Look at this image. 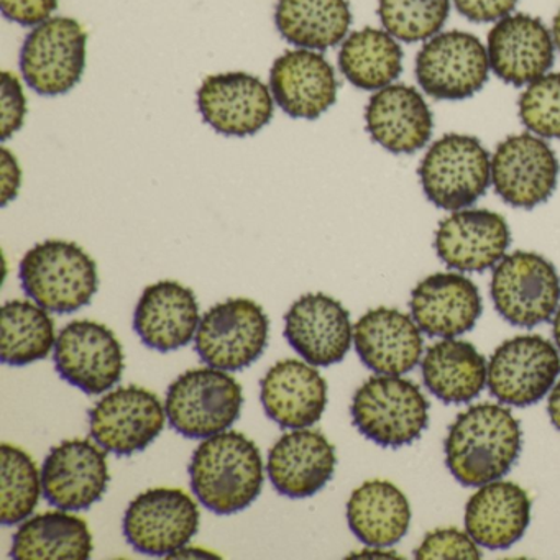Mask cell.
<instances>
[{
  "label": "cell",
  "instance_id": "6da1fadb",
  "mask_svg": "<svg viewBox=\"0 0 560 560\" xmlns=\"http://www.w3.org/2000/svg\"><path fill=\"white\" fill-rule=\"evenodd\" d=\"M523 434L510 409L470 406L455 418L445 438V464L464 487H481L506 475L521 454Z\"/></svg>",
  "mask_w": 560,
  "mask_h": 560
},
{
  "label": "cell",
  "instance_id": "7a4b0ae2",
  "mask_svg": "<svg viewBox=\"0 0 560 560\" xmlns=\"http://www.w3.org/2000/svg\"><path fill=\"white\" fill-rule=\"evenodd\" d=\"M189 477L198 500L212 513L229 516L247 510L260 497L264 458L247 435L224 431L198 445L189 464Z\"/></svg>",
  "mask_w": 560,
  "mask_h": 560
},
{
  "label": "cell",
  "instance_id": "3957f363",
  "mask_svg": "<svg viewBox=\"0 0 560 560\" xmlns=\"http://www.w3.org/2000/svg\"><path fill=\"white\" fill-rule=\"evenodd\" d=\"M19 277L28 298L57 314L77 313L100 290L96 261L74 242L57 238L32 247L22 258Z\"/></svg>",
  "mask_w": 560,
  "mask_h": 560
},
{
  "label": "cell",
  "instance_id": "277c9868",
  "mask_svg": "<svg viewBox=\"0 0 560 560\" xmlns=\"http://www.w3.org/2000/svg\"><path fill=\"white\" fill-rule=\"evenodd\" d=\"M350 412L360 434L382 447L399 448L428 428L429 401L411 380L376 375L357 389Z\"/></svg>",
  "mask_w": 560,
  "mask_h": 560
},
{
  "label": "cell",
  "instance_id": "5b68a950",
  "mask_svg": "<svg viewBox=\"0 0 560 560\" xmlns=\"http://www.w3.org/2000/svg\"><path fill=\"white\" fill-rule=\"evenodd\" d=\"M244 406V389L225 370L192 369L170 385L166 415L178 434L208 439L228 431Z\"/></svg>",
  "mask_w": 560,
  "mask_h": 560
},
{
  "label": "cell",
  "instance_id": "8992f818",
  "mask_svg": "<svg viewBox=\"0 0 560 560\" xmlns=\"http://www.w3.org/2000/svg\"><path fill=\"white\" fill-rule=\"evenodd\" d=\"M419 179L435 208L460 211L487 192L490 153L477 137L447 133L429 147L419 165Z\"/></svg>",
  "mask_w": 560,
  "mask_h": 560
},
{
  "label": "cell",
  "instance_id": "52a82bcc",
  "mask_svg": "<svg viewBox=\"0 0 560 560\" xmlns=\"http://www.w3.org/2000/svg\"><path fill=\"white\" fill-rule=\"evenodd\" d=\"M268 336L270 319L264 307L247 298H232L201 317L195 349L209 366L238 372L260 359Z\"/></svg>",
  "mask_w": 560,
  "mask_h": 560
},
{
  "label": "cell",
  "instance_id": "ba28073f",
  "mask_svg": "<svg viewBox=\"0 0 560 560\" xmlns=\"http://www.w3.org/2000/svg\"><path fill=\"white\" fill-rule=\"evenodd\" d=\"M88 34L71 18H51L37 25L21 50L25 83L45 97L63 96L78 86L86 68Z\"/></svg>",
  "mask_w": 560,
  "mask_h": 560
},
{
  "label": "cell",
  "instance_id": "9c48e42d",
  "mask_svg": "<svg viewBox=\"0 0 560 560\" xmlns=\"http://www.w3.org/2000/svg\"><path fill=\"white\" fill-rule=\"evenodd\" d=\"M491 300L500 316L517 327L539 326L559 310L560 277L534 252H513L494 267Z\"/></svg>",
  "mask_w": 560,
  "mask_h": 560
},
{
  "label": "cell",
  "instance_id": "30bf717a",
  "mask_svg": "<svg viewBox=\"0 0 560 560\" xmlns=\"http://www.w3.org/2000/svg\"><path fill=\"white\" fill-rule=\"evenodd\" d=\"M490 73L488 51L475 35L442 32L429 38L416 58V78L428 96L462 101L475 96Z\"/></svg>",
  "mask_w": 560,
  "mask_h": 560
},
{
  "label": "cell",
  "instance_id": "8fae6325",
  "mask_svg": "<svg viewBox=\"0 0 560 560\" xmlns=\"http://www.w3.org/2000/svg\"><path fill=\"white\" fill-rule=\"evenodd\" d=\"M198 504L179 488L143 491L124 514L127 542L145 556H172L185 547L199 529Z\"/></svg>",
  "mask_w": 560,
  "mask_h": 560
},
{
  "label": "cell",
  "instance_id": "7c38bea8",
  "mask_svg": "<svg viewBox=\"0 0 560 560\" xmlns=\"http://www.w3.org/2000/svg\"><path fill=\"white\" fill-rule=\"evenodd\" d=\"M560 165L542 137L516 133L498 143L491 156V183L506 205L533 209L553 195Z\"/></svg>",
  "mask_w": 560,
  "mask_h": 560
},
{
  "label": "cell",
  "instance_id": "4fadbf2b",
  "mask_svg": "<svg viewBox=\"0 0 560 560\" xmlns=\"http://www.w3.org/2000/svg\"><path fill=\"white\" fill-rule=\"evenodd\" d=\"M58 375L88 395H103L122 378L126 357L116 334L96 320L68 324L55 346Z\"/></svg>",
  "mask_w": 560,
  "mask_h": 560
},
{
  "label": "cell",
  "instance_id": "5bb4252c",
  "mask_svg": "<svg viewBox=\"0 0 560 560\" xmlns=\"http://www.w3.org/2000/svg\"><path fill=\"white\" fill-rule=\"evenodd\" d=\"M560 357L540 336H520L494 350L488 365V388L498 401L526 408L536 405L556 383Z\"/></svg>",
  "mask_w": 560,
  "mask_h": 560
},
{
  "label": "cell",
  "instance_id": "9a60e30c",
  "mask_svg": "<svg viewBox=\"0 0 560 560\" xmlns=\"http://www.w3.org/2000/svg\"><path fill=\"white\" fill-rule=\"evenodd\" d=\"M166 416L155 393L137 385L120 386L91 409V435L104 451L132 455L159 438Z\"/></svg>",
  "mask_w": 560,
  "mask_h": 560
},
{
  "label": "cell",
  "instance_id": "2e32d148",
  "mask_svg": "<svg viewBox=\"0 0 560 560\" xmlns=\"http://www.w3.org/2000/svg\"><path fill=\"white\" fill-rule=\"evenodd\" d=\"M202 120L225 137H252L273 119L270 88L244 71L212 74L198 90Z\"/></svg>",
  "mask_w": 560,
  "mask_h": 560
},
{
  "label": "cell",
  "instance_id": "e0dca14e",
  "mask_svg": "<svg viewBox=\"0 0 560 560\" xmlns=\"http://www.w3.org/2000/svg\"><path fill=\"white\" fill-rule=\"evenodd\" d=\"M107 451L90 439H70L51 448L42 467L48 503L65 511L90 510L109 485Z\"/></svg>",
  "mask_w": 560,
  "mask_h": 560
},
{
  "label": "cell",
  "instance_id": "ac0fdd59",
  "mask_svg": "<svg viewBox=\"0 0 560 560\" xmlns=\"http://www.w3.org/2000/svg\"><path fill=\"white\" fill-rule=\"evenodd\" d=\"M284 337L311 365H336L353 342L349 311L327 294H304L284 316Z\"/></svg>",
  "mask_w": 560,
  "mask_h": 560
},
{
  "label": "cell",
  "instance_id": "d6986e66",
  "mask_svg": "<svg viewBox=\"0 0 560 560\" xmlns=\"http://www.w3.org/2000/svg\"><path fill=\"white\" fill-rule=\"evenodd\" d=\"M490 70L511 86H527L552 68L556 45L540 19L527 14L501 19L488 34Z\"/></svg>",
  "mask_w": 560,
  "mask_h": 560
},
{
  "label": "cell",
  "instance_id": "ffe728a7",
  "mask_svg": "<svg viewBox=\"0 0 560 560\" xmlns=\"http://www.w3.org/2000/svg\"><path fill=\"white\" fill-rule=\"evenodd\" d=\"M511 244L506 219L488 209H460L439 224L435 252L458 271H485L503 260Z\"/></svg>",
  "mask_w": 560,
  "mask_h": 560
},
{
  "label": "cell",
  "instance_id": "44dd1931",
  "mask_svg": "<svg viewBox=\"0 0 560 560\" xmlns=\"http://www.w3.org/2000/svg\"><path fill=\"white\" fill-rule=\"evenodd\" d=\"M278 107L293 119L316 120L337 103L336 71L324 55L306 48L284 51L270 70Z\"/></svg>",
  "mask_w": 560,
  "mask_h": 560
},
{
  "label": "cell",
  "instance_id": "7402d4cb",
  "mask_svg": "<svg viewBox=\"0 0 560 560\" xmlns=\"http://www.w3.org/2000/svg\"><path fill=\"white\" fill-rule=\"evenodd\" d=\"M336 465V448L326 435L304 428L278 439L268 454L267 471L278 493L304 500L329 483Z\"/></svg>",
  "mask_w": 560,
  "mask_h": 560
},
{
  "label": "cell",
  "instance_id": "603a6c76",
  "mask_svg": "<svg viewBox=\"0 0 560 560\" xmlns=\"http://www.w3.org/2000/svg\"><path fill=\"white\" fill-rule=\"evenodd\" d=\"M365 126L373 142L396 155H409L428 145L434 117L418 90L389 84L370 97Z\"/></svg>",
  "mask_w": 560,
  "mask_h": 560
},
{
  "label": "cell",
  "instance_id": "cb8c5ba5",
  "mask_svg": "<svg viewBox=\"0 0 560 560\" xmlns=\"http://www.w3.org/2000/svg\"><path fill=\"white\" fill-rule=\"evenodd\" d=\"M353 343L360 360L378 375L411 372L424 350L416 320L393 307H376L353 326Z\"/></svg>",
  "mask_w": 560,
  "mask_h": 560
},
{
  "label": "cell",
  "instance_id": "d4e9b609",
  "mask_svg": "<svg viewBox=\"0 0 560 560\" xmlns=\"http://www.w3.org/2000/svg\"><path fill=\"white\" fill-rule=\"evenodd\" d=\"M199 323L195 291L172 280L147 287L133 313V329L142 342L162 353L188 346Z\"/></svg>",
  "mask_w": 560,
  "mask_h": 560
},
{
  "label": "cell",
  "instance_id": "484cf974",
  "mask_svg": "<svg viewBox=\"0 0 560 560\" xmlns=\"http://www.w3.org/2000/svg\"><path fill=\"white\" fill-rule=\"evenodd\" d=\"M409 306L422 332L445 339L474 329L483 311L477 284L460 273H435L419 281Z\"/></svg>",
  "mask_w": 560,
  "mask_h": 560
},
{
  "label": "cell",
  "instance_id": "4316f807",
  "mask_svg": "<svg viewBox=\"0 0 560 560\" xmlns=\"http://www.w3.org/2000/svg\"><path fill=\"white\" fill-rule=\"evenodd\" d=\"M260 398L268 418L281 428H310L326 411L327 383L311 363L284 359L261 380Z\"/></svg>",
  "mask_w": 560,
  "mask_h": 560
},
{
  "label": "cell",
  "instance_id": "83f0119b",
  "mask_svg": "<svg viewBox=\"0 0 560 560\" xmlns=\"http://www.w3.org/2000/svg\"><path fill=\"white\" fill-rule=\"evenodd\" d=\"M530 523V500L513 481H490L471 494L465 508V529L487 549H506Z\"/></svg>",
  "mask_w": 560,
  "mask_h": 560
},
{
  "label": "cell",
  "instance_id": "f1b7e54d",
  "mask_svg": "<svg viewBox=\"0 0 560 560\" xmlns=\"http://www.w3.org/2000/svg\"><path fill=\"white\" fill-rule=\"evenodd\" d=\"M347 521L357 539L366 546H393L408 533L411 506L392 481L369 480L350 497Z\"/></svg>",
  "mask_w": 560,
  "mask_h": 560
},
{
  "label": "cell",
  "instance_id": "f546056e",
  "mask_svg": "<svg viewBox=\"0 0 560 560\" xmlns=\"http://www.w3.org/2000/svg\"><path fill=\"white\" fill-rule=\"evenodd\" d=\"M422 378L435 398L447 405H462L477 398L485 388L487 360L470 342L441 340L425 352Z\"/></svg>",
  "mask_w": 560,
  "mask_h": 560
},
{
  "label": "cell",
  "instance_id": "4dcf8cb0",
  "mask_svg": "<svg viewBox=\"0 0 560 560\" xmlns=\"http://www.w3.org/2000/svg\"><path fill=\"white\" fill-rule=\"evenodd\" d=\"M275 25L288 44L324 51L346 40L352 11L347 0H278Z\"/></svg>",
  "mask_w": 560,
  "mask_h": 560
},
{
  "label": "cell",
  "instance_id": "1f68e13d",
  "mask_svg": "<svg viewBox=\"0 0 560 560\" xmlns=\"http://www.w3.org/2000/svg\"><path fill=\"white\" fill-rule=\"evenodd\" d=\"M93 549V534L83 517L65 510L47 511L22 523L11 556L18 560H86Z\"/></svg>",
  "mask_w": 560,
  "mask_h": 560
},
{
  "label": "cell",
  "instance_id": "d6a6232c",
  "mask_svg": "<svg viewBox=\"0 0 560 560\" xmlns=\"http://www.w3.org/2000/svg\"><path fill=\"white\" fill-rule=\"evenodd\" d=\"M339 68L346 80L359 90L380 91L401 74L402 50L388 32L365 27L342 42Z\"/></svg>",
  "mask_w": 560,
  "mask_h": 560
},
{
  "label": "cell",
  "instance_id": "836d02e7",
  "mask_svg": "<svg viewBox=\"0 0 560 560\" xmlns=\"http://www.w3.org/2000/svg\"><path fill=\"white\" fill-rule=\"evenodd\" d=\"M0 357L5 365L25 366L47 359L57 346L55 320L40 304L8 301L0 316Z\"/></svg>",
  "mask_w": 560,
  "mask_h": 560
},
{
  "label": "cell",
  "instance_id": "e575fe53",
  "mask_svg": "<svg viewBox=\"0 0 560 560\" xmlns=\"http://www.w3.org/2000/svg\"><path fill=\"white\" fill-rule=\"evenodd\" d=\"M0 451V521L4 526H15L24 523L40 501L42 471L21 447L2 444Z\"/></svg>",
  "mask_w": 560,
  "mask_h": 560
},
{
  "label": "cell",
  "instance_id": "d590c367",
  "mask_svg": "<svg viewBox=\"0 0 560 560\" xmlns=\"http://www.w3.org/2000/svg\"><path fill=\"white\" fill-rule=\"evenodd\" d=\"M451 0H378L383 28L405 44L429 40L444 27Z\"/></svg>",
  "mask_w": 560,
  "mask_h": 560
},
{
  "label": "cell",
  "instance_id": "8d00e7d4",
  "mask_svg": "<svg viewBox=\"0 0 560 560\" xmlns=\"http://www.w3.org/2000/svg\"><path fill=\"white\" fill-rule=\"evenodd\" d=\"M520 119L542 139H560V73L544 74L521 94Z\"/></svg>",
  "mask_w": 560,
  "mask_h": 560
},
{
  "label": "cell",
  "instance_id": "74e56055",
  "mask_svg": "<svg viewBox=\"0 0 560 560\" xmlns=\"http://www.w3.org/2000/svg\"><path fill=\"white\" fill-rule=\"evenodd\" d=\"M415 557L419 560H477L481 559V552L470 534L455 527H442V529L431 530L424 537L421 546L415 550Z\"/></svg>",
  "mask_w": 560,
  "mask_h": 560
},
{
  "label": "cell",
  "instance_id": "f35d334b",
  "mask_svg": "<svg viewBox=\"0 0 560 560\" xmlns=\"http://www.w3.org/2000/svg\"><path fill=\"white\" fill-rule=\"evenodd\" d=\"M27 100L21 81L11 71H2L0 84V137L11 139L24 127Z\"/></svg>",
  "mask_w": 560,
  "mask_h": 560
},
{
  "label": "cell",
  "instance_id": "ab89813d",
  "mask_svg": "<svg viewBox=\"0 0 560 560\" xmlns=\"http://www.w3.org/2000/svg\"><path fill=\"white\" fill-rule=\"evenodd\" d=\"M58 0H0V11L8 21L22 27H37L51 19Z\"/></svg>",
  "mask_w": 560,
  "mask_h": 560
},
{
  "label": "cell",
  "instance_id": "60d3db41",
  "mask_svg": "<svg viewBox=\"0 0 560 560\" xmlns=\"http://www.w3.org/2000/svg\"><path fill=\"white\" fill-rule=\"evenodd\" d=\"M520 0H454L458 14L475 24L498 22L511 15Z\"/></svg>",
  "mask_w": 560,
  "mask_h": 560
},
{
  "label": "cell",
  "instance_id": "b9f144b4",
  "mask_svg": "<svg viewBox=\"0 0 560 560\" xmlns=\"http://www.w3.org/2000/svg\"><path fill=\"white\" fill-rule=\"evenodd\" d=\"M0 162H2L0 163V175H2L0 176V183H2L0 198H2V206H8L21 191L22 170L14 153L8 147H2L0 150Z\"/></svg>",
  "mask_w": 560,
  "mask_h": 560
},
{
  "label": "cell",
  "instance_id": "7bdbcfd3",
  "mask_svg": "<svg viewBox=\"0 0 560 560\" xmlns=\"http://www.w3.org/2000/svg\"><path fill=\"white\" fill-rule=\"evenodd\" d=\"M547 411H549L550 421L560 431V382L553 386L552 393L549 395Z\"/></svg>",
  "mask_w": 560,
  "mask_h": 560
},
{
  "label": "cell",
  "instance_id": "ee69618b",
  "mask_svg": "<svg viewBox=\"0 0 560 560\" xmlns=\"http://www.w3.org/2000/svg\"><path fill=\"white\" fill-rule=\"evenodd\" d=\"M170 559H178V557H185V559H188V557H218L215 553L206 552V550L201 549H185V547H182V549L176 550V552H173L172 556H168Z\"/></svg>",
  "mask_w": 560,
  "mask_h": 560
},
{
  "label": "cell",
  "instance_id": "f6af8a7d",
  "mask_svg": "<svg viewBox=\"0 0 560 560\" xmlns=\"http://www.w3.org/2000/svg\"><path fill=\"white\" fill-rule=\"evenodd\" d=\"M552 38H553V45H556V48H557V50H559V54H560V11L557 12L556 18H553Z\"/></svg>",
  "mask_w": 560,
  "mask_h": 560
},
{
  "label": "cell",
  "instance_id": "bcb514c9",
  "mask_svg": "<svg viewBox=\"0 0 560 560\" xmlns=\"http://www.w3.org/2000/svg\"><path fill=\"white\" fill-rule=\"evenodd\" d=\"M552 332L557 347H559L560 350V306L559 310L556 311V314H553Z\"/></svg>",
  "mask_w": 560,
  "mask_h": 560
},
{
  "label": "cell",
  "instance_id": "7dc6e473",
  "mask_svg": "<svg viewBox=\"0 0 560 560\" xmlns=\"http://www.w3.org/2000/svg\"><path fill=\"white\" fill-rule=\"evenodd\" d=\"M382 550H363L362 553H357L355 557H396L395 553H380Z\"/></svg>",
  "mask_w": 560,
  "mask_h": 560
}]
</instances>
